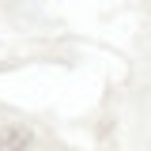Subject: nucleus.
Returning a JSON list of instances; mask_svg holds the SVG:
<instances>
[{
  "mask_svg": "<svg viewBox=\"0 0 151 151\" xmlns=\"http://www.w3.org/2000/svg\"><path fill=\"white\" fill-rule=\"evenodd\" d=\"M27 144H30V129L23 125H8L0 132V151H27Z\"/></svg>",
  "mask_w": 151,
  "mask_h": 151,
  "instance_id": "f257e3e1",
  "label": "nucleus"
}]
</instances>
